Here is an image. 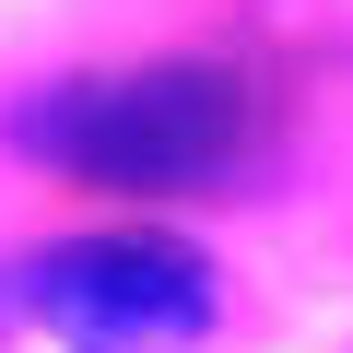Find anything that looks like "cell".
Instances as JSON below:
<instances>
[{
    "instance_id": "2",
    "label": "cell",
    "mask_w": 353,
    "mask_h": 353,
    "mask_svg": "<svg viewBox=\"0 0 353 353\" xmlns=\"http://www.w3.org/2000/svg\"><path fill=\"white\" fill-rule=\"evenodd\" d=\"M24 306L71 353H176L212 318V271L176 236H71L24 271Z\"/></svg>"
},
{
    "instance_id": "1",
    "label": "cell",
    "mask_w": 353,
    "mask_h": 353,
    "mask_svg": "<svg viewBox=\"0 0 353 353\" xmlns=\"http://www.w3.org/2000/svg\"><path fill=\"white\" fill-rule=\"evenodd\" d=\"M12 141L71 176H106V189H189L248 141V83L201 71V59L118 71V83H48L12 118Z\"/></svg>"
}]
</instances>
